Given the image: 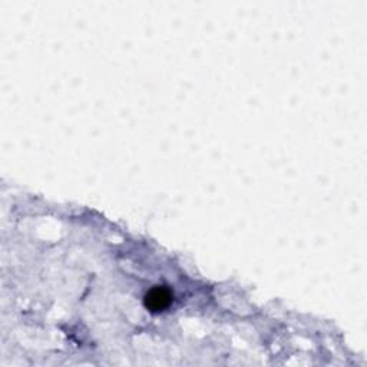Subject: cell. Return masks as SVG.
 I'll return each instance as SVG.
<instances>
[{
    "instance_id": "1",
    "label": "cell",
    "mask_w": 367,
    "mask_h": 367,
    "mask_svg": "<svg viewBox=\"0 0 367 367\" xmlns=\"http://www.w3.org/2000/svg\"><path fill=\"white\" fill-rule=\"evenodd\" d=\"M173 300H174L173 291L165 286H157L146 292V296L143 299V304L153 313H161L171 306Z\"/></svg>"
}]
</instances>
